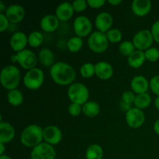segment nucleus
Returning <instances> with one entry per match:
<instances>
[{"label":"nucleus","mask_w":159,"mask_h":159,"mask_svg":"<svg viewBox=\"0 0 159 159\" xmlns=\"http://www.w3.org/2000/svg\"><path fill=\"white\" fill-rule=\"evenodd\" d=\"M20 71L16 66L7 65L2 69L0 74L1 84L5 89L9 90L16 89L20 82Z\"/></svg>","instance_id":"obj_3"},{"label":"nucleus","mask_w":159,"mask_h":159,"mask_svg":"<svg viewBox=\"0 0 159 159\" xmlns=\"http://www.w3.org/2000/svg\"><path fill=\"white\" fill-rule=\"evenodd\" d=\"M15 134V128L10 123L0 121V143L7 144L13 140Z\"/></svg>","instance_id":"obj_18"},{"label":"nucleus","mask_w":159,"mask_h":159,"mask_svg":"<svg viewBox=\"0 0 159 159\" xmlns=\"http://www.w3.org/2000/svg\"><path fill=\"white\" fill-rule=\"evenodd\" d=\"M59 25V20L55 15L48 14L40 20V27L45 32H54Z\"/></svg>","instance_id":"obj_21"},{"label":"nucleus","mask_w":159,"mask_h":159,"mask_svg":"<svg viewBox=\"0 0 159 159\" xmlns=\"http://www.w3.org/2000/svg\"><path fill=\"white\" fill-rule=\"evenodd\" d=\"M9 20L6 17V14L0 13V31L4 32L9 26Z\"/></svg>","instance_id":"obj_39"},{"label":"nucleus","mask_w":159,"mask_h":159,"mask_svg":"<svg viewBox=\"0 0 159 159\" xmlns=\"http://www.w3.org/2000/svg\"><path fill=\"white\" fill-rule=\"evenodd\" d=\"M38 60L44 67L51 68L55 63L54 54L49 48H43L38 54Z\"/></svg>","instance_id":"obj_23"},{"label":"nucleus","mask_w":159,"mask_h":159,"mask_svg":"<svg viewBox=\"0 0 159 159\" xmlns=\"http://www.w3.org/2000/svg\"><path fill=\"white\" fill-rule=\"evenodd\" d=\"M11 59L13 61L18 62L22 68L27 71L36 68L35 66L37 62V57L35 53L28 49H24L17 52L14 55H12Z\"/></svg>","instance_id":"obj_6"},{"label":"nucleus","mask_w":159,"mask_h":159,"mask_svg":"<svg viewBox=\"0 0 159 159\" xmlns=\"http://www.w3.org/2000/svg\"><path fill=\"white\" fill-rule=\"evenodd\" d=\"M120 108H121V110H123V111H125L126 113H127V112L129 110H130L132 107H130V104H127V103H126V102L121 101V102H120Z\"/></svg>","instance_id":"obj_41"},{"label":"nucleus","mask_w":159,"mask_h":159,"mask_svg":"<svg viewBox=\"0 0 159 159\" xmlns=\"http://www.w3.org/2000/svg\"><path fill=\"white\" fill-rule=\"evenodd\" d=\"M130 87L132 91L137 94L147 93L149 87V82L144 76L135 75L130 81Z\"/></svg>","instance_id":"obj_19"},{"label":"nucleus","mask_w":159,"mask_h":159,"mask_svg":"<svg viewBox=\"0 0 159 159\" xmlns=\"http://www.w3.org/2000/svg\"><path fill=\"white\" fill-rule=\"evenodd\" d=\"M44 82V74L40 68H34L26 71L23 78V84L30 90H37Z\"/></svg>","instance_id":"obj_7"},{"label":"nucleus","mask_w":159,"mask_h":159,"mask_svg":"<svg viewBox=\"0 0 159 159\" xmlns=\"http://www.w3.org/2000/svg\"><path fill=\"white\" fill-rule=\"evenodd\" d=\"M151 32H152L154 40L159 43V20H157L152 24Z\"/></svg>","instance_id":"obj_38"},{"label":"nucleus","mask_w":159,"mask_h":159,"mask_svg":"<svg viewBox=\"0 0 159 159\" xmlns=\"http://www.w3.org/2000/svg\"><path fill=\"white\" fill-rule=\"evenodd\" d=\"M153 129L154 130H155V133L159 135V118L155 120V124H154L153 125Z\"/></svg>","instance_id":"obj_42"},{"label":"nucleus","mask_w":159,"mask_h":159,"mask_svg":"<svg viewBox=\"0 0 159 159\" xmlns=\"http://www.w3.org/2000/svg\"><path fill=\"white\" fill-rule=\"evenodd\" d=\"M146 60L151 62H155L159 59V50L155 47H151L144 51Z\"/></svg>","instance_id":"obj_33"},{"label":"nucleus","mask_w":159,"mask_h":159,"mask_svg":"<svg viewBox=\"0 0 159 159\" xmlns=\"http://www.w3.org/2000/svg\"><path fill=\"white\" fill-rule=\"evenodd\" d=\"M155 107L157 110H159V96H157L155 100Z\"/></svg>","instance_id":"obj_46"},{"label":"nucleus","mask_w":159,"mask_h":159,"mask_svg":"<svg viewBox=\"0 0 159 159\" xmlns=\"http://www.w3.org/2000/svg\"><path fill=\"white\" fill-rule=\"evenodd\" d=\"M103 156L102 148L98 144H90L85 152L86 159H102Z\"/></svg>","instance_id":"obj_25"},{"label":"nucleus","mask_w":159,"mask_h":159,"mask_svg":"<svg viewBox=\"0 0 159 159\" xmlns=\"http://www.w3.org/2000/svg\"><path fill=\"white\" fill-rule=\"evenodd\" d=\"M6 10V6H5L4 2H3L2 1H0V12H1V13H3V12Z\"/></svg>","instance_id":"obj_45"},{"label":"nucleus","mask_w":159,"mask_h":159,"mask_svg":"<svg viewBox=\"0 0 159 159\" xmlns=\"http://www.w3.org/2000/svg\"><path fill=\"white\" fill-rule=\"evenodd\" d=\"M81 75L84 78H91L95 74V65L91 62L83 64L80 68Z\"/></svg>","instance_id":"obj_32"},{"label":"nucleus","mask_w":159,"mask_h":159,"mask_svg":"<svg viewBox=\"0 0 159 159\" xmlns=\"http://www.w3.org/2000/svg\"><path fill=\"white\" fill-rule=\"evenodd\" d=\"M88 45L93 52L102 53L108 48L109 40L105 33L93 31L88 37Z\"/></svg>","instance_id":"obj_5"},{"label":"nucleus","mask_w":159,"mask_h":159,"mask_svg":"<svg viewBox=\"0 0 159 159\" xmlns=\"http://www.w3.org/2000/svg\"><path fill=\"white\" fill-rule=\"evenodd\" d=\"M43 140L51 145H57L62 140L61 130L54 125L47 126L43 129Z\"/></svg>","instance_id":"obj_12"},{"label":"nucleus","mask_w":159,"mask_h":159,"mask_svg":"<svg viewBox=\"0 0 159 159\" xmlns=\"http://www.w3.org/2000/svg\"><path fill=\"white\" fill-rule=\"evenodd\" d=\"M149 87L155 95L159 96V75H155L149 81Z\"/></svg>","instance_id":"obj_35"},{"label":"nucleus","mask_w":159,"mask_h":159,"mask_svg":"<svg viewBox=\"0 0 159 159\" xmlns=\"http://www.w3.org/2000/svg\"><path fill=\"white\" fill-rule=\"evenodd\" d=\"M28 43V37L22 31L15 32L10 37L9 45L15 52H20L25 49Z\"/></svg>","instance_id":"obj_15"},{"label":"nucleus","mask_w":159,"mask_h":159,"mask_svg":"<svg viewBox=\"0 0 159 159\" xmlns=\"http://www.w3.org/2000/svg\"><path fill=\"white\" fill-rule=\"evenodd\" d=\"M73 29L76 36L85 37L92 34L93 24L91 20L86 16H79L76 17L73 23Z\"/></svg>","instance_id":"obj_10"},{"label":"nucleus","mask_w":159,"mask_h":159,"mask_svg":"<svg viewBox=\"0 0 159 159\" xmlns=\"http://www.w3.org/2000/svg\"><path fill=\"white\" fill-rule=\"evenodd\" d=\"M43 42V35L40 31H32L28 36V43L33 48L40 46Z\"/></svg>","instance_id":"obj_28"},{"label":"nucleus","mask_w":159,"mask_h":159,"mask_svg":"<svg viewBox=\"0 0 159 159\" xmlns=\"http://www.w3.org/2000/svg\"><path fill=\"white\" fill-rule=\"evenodd\" d=\"M56 157L54 146L46 142H42L32 149L31 159H54Z\"/></svg>","instance_id":"obj_9"},{"label":"nucleus","mask_w":159,"mask_h":159,"mask_svg":"<svg viewBox=\"0 0 159 159\" xmlns=\"http://www.w3.org/2000/svg\"><path fill=\"white\" fill-rule=\"evenodd\" d=\"M153 37L151 30L147 29L141 30L134 34L132 42L137 50L145 51L151 48L153 43Z\"/></svg>","instance_id":"obj_8"},{"label":"nucleus","mask_w":159,"mask_h":159,"mask_svg":"<svg viewBox=\"0 0 159 159\" xmlns=\"http://www.w3.org/2000/svg\"><path fill=\"white\" fill-rule=\"evenodd\" d=\"M100 112V106L95 101H88L82 105V113L88 117H95Z\"/></svg>","instance_id":"obj_24"},{"label":"nucleus","mask_w":159,"mask_h":159,"mask_svg":"<svg viewBox=\"0 0 159 159\" xmlns=\"http://www.w3.org/2000/svg\"><path fill=\"white\" fill-rule=\"evenodd\" d=\"M68 96L71 102L82 106L88 102L89 92L86 85L83 83L74 82L68 87Z\"/></svg>","instance_id":"obj_4"},{"label":"nucleus","mask_w":159,"mask_h":159,"mask_svg":"<svg viewBox=\"0 0 159 159\" xmlns=\"http://www.w3.org/2000/svg\"><path fill=\"white\" fill-rule=\"evenodd\" d=\"M135 97H136V95H135V93L133 91L127 90V91L124 92L122 93V96H121V99L122 100L121 101L131 105V103H134V102Z\"/></svg>","instance_id":"obj_34"},{"label":"nucleus","mask_w":159,"mask_h":159,"mask_svg":"<svg viewBox=\"0 0 159 159\" xmlns=\"http://www.w3.org/2000/svg\"><path fill=\"white\" fill-rule=\"evenodd\" d=\"M72 4L68 2H61L56 7L55 16L61 21H67L74 13Z\"/></svg>","instance_id":"obj_20"},{"label":"nucleus","mask_w":159,"mask_h":159,"mask_svg":"<svg viewBox=\"0 0 159 159\" xmlns=\"http://www.w3.org/2000/svg\"><path fill=\"white\" fill-rule=\"evenodd\" d=\"M151 102H152V97L148 93H145L137 94L134 104L136 108L142 110V109L148 107L151 105Z\"/></svg>","instance_id":"obj_27"},{"label":"nucleus","mask_w":159,"mask_h":159,"mask_svg":"<svg viewBox=\"0 0 159 159\" xmlns=\"http://www.w3.org/2000/svg\"><path fill=\"white\" fill-rule=\"evenodd\" d=\"M6 150L4 143H0V155H4V152Z\"/></svg>","instance_id":"obj_44"},{"label":"nucleus","mask_w":159,"mask_h":159,"mask_svg":"<svg viewBox=\"0 0 159 159\" xmlns=\"http://www.w3.org/2000/svg\"><path fill=\"white\" fill-rule=\"evenodd\" d=\"M0 159H12L10 156L6 155H0Z\"/></svg>","instance_id":"obj_47"},{"label":"nucleus","mask_w":159,"mask_h":159,"mask_svg":"<svg viewBox=\"0 0 159 159\" xmlns=\"http://www.w3.org/2000/svg\"><path fill=\"white\" fill-rule=\"evenodd\" d=\"M146 60L145 53L143 51L135 50L130 55L127 57V64L133 68H138L144 63Z\"/></svg>","instance_id":"obj_22"},{"label":"nucleus","mask_w":159,"mask_h":159,"mask_svg":"<svg viewBox=\"0 0 159 159\" xmlns=\"http://www.w3.org/2000/svg\"><path fill=\"white\" fill-rule=\"evenodd\" d=\"M49 73L52 80L61 85H71L76 77L74 68L65 61L55 62L50 68Z\"/></svg>","instance_id":"obj_1"},{"label":"nucleus","mask_w":159,"mask_h":159,"mask_svg":"<svg viewBox=\"0 0 159 159\" xmlns=\"http://www.w3.org/2000/svg\"><path fill=\"white\" fill-rule=\"evenodd\" d=\"M5 14L9 22L12 23H17L23 20L26 12H25L24 8L21 5L12 4L6 8Z\"/></svg>","instance_id":"obj_13"},{"label":"nucleus","mask_w":159,"mask_h":159,"mask_svg":"<svg viewBox=\"0 0 159 159\" xmlns=\"http://www.w3.org/2000/svg\"><path fill=\"white\" fill-rule=\"evenodd\" d=\"M67 46L71 52L76 53L82 49L83 46V40L82 37L78 36L71 37L67 42Z\"/></svg>","instance_id":"obj_29"},{"label":"nucleus","mask_w":159,"mask_h":159,"mask_svg":"<svg viewBox=\"0 0 159 159\" xmlns=\"http://www.w3.org/2000/svg\"><path fill=\"white\" fill-rule=\"evenodd\" d=\"M68 111L71 116H77L80 114L81 112H82V106L74 103V102H71V103H70V105L68 106Z\"/></svg>","instance_id":"obj_37"},{"label":"nucleus","mask_w":159,"mask_h":159,"mask_svg":"<svg viewBox=\"0 0 159 159\" xmlns=\"http://www.w3.org/2000/svg\"><path fill=\"white\" fill-rule=\"evenodd\" d=\"M88 6L93 9H99L104 6L106 3L105 0H87Z\"/></svg>","instance_id":"obj_40"},{"label":"nucleus","mask_w":159,"mask_h":159,"mask_svg":"<svg viewBox=\"0 0 159 159\" xmlns=\"http://www.w3.org/2000/svg\"><path fill=\"white\" fill-rule=\"evenodd\" d=\"M43 140V129L37 124H30L26 126L20 134L22 144L27 148L37 146Z\"/></svg>","instance_id":"obj_2"},{"label":"nucleus","mask_w":159,"mask_h":159,"mask_svg":"<svg viewBox=\"0 0 159 159\" xmlns=\"http://www.w3.org/2000/svg\"><path fill=\"white\" fill-rule=\"evenodd\" d=\"M108 2L112 6H117L122 2V0H108Z\"/></svg>","instance_id":"obj_43"},{"label":"nucleus","mask_w":159,"mask_h":159,"mask_svg":"<svg viewBox=\"0 0 159 159\" xmlns=\"http://www.w3.org/2000/svg\"><path fill=\"white\" fill-rule=\"evenodd\" d=\"M113 23V18L110 12H99L95 19V25L98 30L102 33H107L112 27Z\"/></svg>","instance_id":"obj_14"},{"label":"nucleus","mask_w":159,"mask_h":159,"mask_svg":"<svg viewBox=\"0 0 159 159\" xmlns=\"http://www.w3.org/2000/svg\"><path fill=\"white\" fill-rule=\"evenodd\" d=\"M8 102L12 107H19L23 102V95L21 91L18 89L9 90L7 93Z\"/></svg>","instance_id":"obj_26"},{"label":"nucleus","mask_w":159,"mask_h":159,"mask_svg":"<svg viewBox=\"0 0 159 159\" xmlns=\"http://www.w3.org/2000/svg\"><path fill=\"white\" fill-rule=\"evenodd\" d=\"M152 6L150 0H134L131 3L132 11L138 16L148 15L152 9Z\"/></svg>","instance_id":"obj_17"},{"label":"nucleus","mask_w":159,"mask_h":159,"mask_svg":"<svg viewBox=\"0 0 159 159\" xmlns=\"http://www.w3.org/2000/svg\"><path fill=\"white\" fill-rule=\"evenodd\" d=\"M135 50H136V48H135L134 44L133 43V42L130 41V40H124L119 44L120 53L124 56L128 57Z\"/></svg>","instance_id":"obj_30"},{"label":"nucleus","mask_w":159,"mask_h":159,"mask_svg":"<svg viewBox=\"0 0 159 159\" xmlns=\"http://www.w3.org/2000/svg\"><path fill=\"white\" fill-rule=\"evenodd\" d=\"M126 122L131 128H138L144 124L145 120V115L142 110L132 107L125 114Z\"/></svg>","instance_id":"obj_11"},{"label":"nucleus","mask_w":159,"mask_h":159,"mask_svg":"<svg viewBox=\"0 0 159 159\" xmlns=\"http://www.w3.org/2000/svg\"><path fill=\"white\" fill-rule=\"evenodd\" d=\"M95 74L102 80L110 79L113 75V66L109 62L103 61L97 62L95 64Z\"/></svg>","instance_id":"obj_16"},{"label":"nucleus","mask_w":159,"mask_h":159,"mask_svg":"<svg viewBox=\"0 0 159 159\" xmlns=\"http://www.w3.org/2000/svg\"><path fill=\"white\" fill-rule=\"evenodd\" d=\"M71 4H72L73 9L75 12H80L86 9L88 3L85 0H75V1L72 2Z\"/></svg>","instance_id":"obj_36"},{"label":"nucleus","mask_w":159,"mask_h":159,"mask_svg":"<svg viewBox=\"0 0 159 159\" xmlns=\"http://www.w3.org/2000/svg\"><path fill=\"white\" fill-rule=\"evenodd\" d=\"M106 35L109 42H111L113 43H118L122 39V33L117 28H111L110 30L106 33Z\"/></svg>","instance_id":"obj_31"}]
</instances>
